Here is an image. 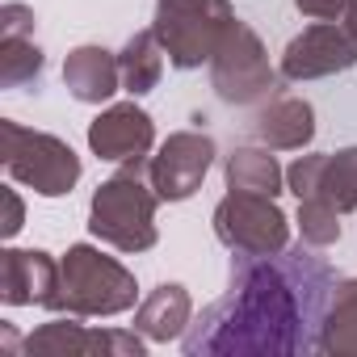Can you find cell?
Segmentation results:
<instances>
[{
  "label": "cell",
  "instance_id": "1",
  "mask_svg": "<svg viewBox=\"0 0 357 357\" xmlns=\"http://www.w3.org/2000/svg\"><path fill=\"white\" fill-rule=\"evenodd\" d=\"M332 286V265L307 248H282L273 257H236L227 294L185 328L181 349L190 357L311 353L319 349V324Z\"/></svg>",
  "mask_w": 357,
  "mask_h": 357
},
{
  "label": "cell",
  "instance_id": "2",
  "mask_svg": "<svg viewBox=\"0 0 357 357\" xmlns=\"http://www.w3.org/2000/svg\"><path fill=\"white\" fill-rule=\"evenodd\" d=\"M160 194L147 176V160H126L109 181L97 185L89 206V231L118 252H147L155 244Z\"/></svg>",
  "mask_w": 357,
  "mask_h": 357
},
{
  "label": "cell",
  "instance_id": "3",
  "mask_svg": "<svg viewBox=\"0 0 357 357\" xmlns=\"http://www.w3.org/2000/svg\"><path fill=\"white\" fill-rule=\"evenodd\" d=\"M139 298L135 273L105 257L93 244H72L59 261V294L51 311L59 315H80V319H101V315H122Z\"/></svg>",
  "mask_w": 357,
  "mask_h": 357
},
{
  "label": "cell",
  "instance_id": "4",
  "mask_svg": "<svg viewBox=\"0 0 357 357\" xmlns=\"http://www.w3.org/2000/svg\"><path fill=\"white\" fill-rule=\"evenodd\" d=\"M0 160L17 185L43 198H63L80 181V155L59 135L30 130L13 118H0Z\"/></svg>",
  "mask_w": 357,
  "mask_h": 357
},
{
  "label": "cell",
  "instance_id": "5",
  "mask_svg": "<svg viewBox=\"0 0 357 357\" xmlns=\"http://www.w3.org/2000/svg\"><path fill=\"white\" fill-rule=\"evenodd\" d=\"M236 13L227 0H155V38L172 68H202L215 59L223 38L231 34Z\"/></svg>",
  "mask_w": 357,
  "mask_h": 357
},
{
  "label": "cell",
  "instance_id": "6",
  "mask_svg": "<svg viewBox=\"0 0 357 357\" xmlns=\"http://www.w3.org/2000/svg\"><path fill=\"white\" fill-rule=\"evenodd\" d=\"M215 236L236 257H273L290 248V219L273 198L231 190L215 206Z\"/></svg>",
  "mask_w": 357,
  "mask_h": 357
},
{
  "label": "cell",
  "instance_id": "7",
  "mask_svg": "<svg viewBox=\"0 0 357 357\" xmlns=\"http://www.w3.org/2000/svg\"><path fill=\"white\" fill-rule=\"evenodd\" d=\"M211 84L227 105H252V101H261V97H269L278 89V76L269 68L265 47L244 22H236L231 34L223 38V47L215 51Z\"/></svg>",
  "mask_w": 357,
  "mask_h": 357
},
{
  "label": "cell",
  "instance_id": "8",
  "mask_svg": "<svg viewBox=\"0 0 357 357\" xmlns=\"http://www.w3.org/2000/svg\"><path fill=\"white\" fill-rule=\"evenodd\" d=\"M143 332H118V328H89L80 324V315H59L43 328H34L22 340V353H55V357H143Z\"/></svg>",
  "mask_w": 357,
  "mask_h": 357
},
{
  "label": "cell",
  "instance_id": "9",
  "mask_svg": "<svg viewBox=\"0 0 357 357\" xmlns=\"http://www.w3.org/2000/svg\"><path fill=\"white\" fill-rule=\"evenodd\" d=\"M215 164V139L202 130H176L168 143L147 160V176L160 194V202H185L198 194L202 176Z\"/></svg>",
  "mask_w": 357,
  "mask_h": 357
},
{
  "label": "cell",
  "instance_id": "10",
  "mask_svg": "<svg viewBox=\"0 0 357 357\" xmlns=\"http://www.w3.org/2000/svg\"><path fill=\"white\" fill-rule=\"evenodd\" d=\"M353 63H357V43L349 38V30H340L336 22H315L298 38H290V47L282 55V76L286 80H319V76L349 72Z\"/></svg>",
  "mask_w": 357,
  "mask_h": 357
},
{
  "label": "cell",
  "instance_id": "11",
  "mask_svg": "<svg viewBox=\"0 0 357 357\" xmlns=\"http://www.w3.org/2000/svg\"><path fill=\"white\" fill-rule=\"evenodd\" d=\"M59 294V261L43 248L0 252V303L5 307H47Z\"/></svg>",
  "mask_w": 357,
  "mask_h": 357
},
{
  "label": "cell",
  "instance_id": "12",
  "mask_svg": "<svg viewBox=\"0 0 357 357\" xmlns=\"http://www.w3.org/2000/svg\"><path fill=\"white\" fill-rule=\"evenodd\" d=\"M151 143H155V126H151L147 109H139L135 101L109 105V109L97 114L93 126H89V147H93L101 160H114V164L147 160Z\"/></svg>",
  "mask_w": 357,
  "mask_h": 357
},
{
  "label": "cell",
  "instance_id": "13",
  "mask_svg": "<svg viewBox=\"0 0 357 357\" xmlns=\"http://www.w3.org/2000/svg\"><path fill=\"white\" fill-rule=\"evenodd\" d=\"M63 84L76 101L84 105H101L122 89V68L118 55H109L105 47H76L63 59Z\"/></svg>",
  "mask_w": 357,
  "mask_h": 357
},
{
  "label": "cell",
  "instance_id": "14",
  "mask_svg": "<svg viewBox=\"0 0 357 357\" xmlns=\"http://www.w3.org/2000/svg\"><path fill=\"white\" fill-rule=\"evenodd\" d=\"M190 290L181 282H164L155 286L139 307H135V332H143L155 344H168L176 336H185L190 328Z\"/></svg>",
  "mask_w": 357,
  "mask_h": 357
},
{
  "label": "cell",
  "instance_id": "15",
  "mask_svg": "<svg viewBox=\"0 0 357 357\" xmlns=\"http://www.w3.org/2000/svg\"><path fill=\"white\" fill-rule=\"evenodd\" d=\"M257 139L269 151H294L315 139V109L298 97H282L257 118Z\"/></svg>",
  "mask_w": 357,
  "mask_h": 357
},
{
  "label": "cell",
  "instance_id": "16",
  "mask_svg": "<svg viewBox=\"0 0 357 357\" xmlns=\"http://www.w3.org/2000/svg\"><path fill=\"white\" fill-rule=\"evenodd\" d=\"M319 353H357V278L332 286L324 324H319Z\"/></svg>",
  "mask_w": 357,
  "mask_h": 357
},
{
  "label": "cell",
  "instance_id": "17",
  "mask_svg": "<svg viewBox=\"0 0 357 357\" xmlns=\"http://www.w3.org/2000/svg\"><path fill=\"white\" fill-rule=\"evenodd\" d=\"M282 181L286 172L278 168V160L261 147H240L227 155V190H240V194H265V198H278L282 194Z\"/></svg>",
  "mask_w": 357,
  "mask_h": 357
},
{
  "label": "cell",
  "instance_id": "18",
  "mask_svg": "<svg viewBox=\"0 0 357 357\" xmlns=\"http://www.w3.org/2000/svg\"><path fill=\"white\" fill-rule=\"evenodd\" d=\"M118 68H122V89L130 97H143L160 84V72H164V47L155 38V30H139L122 55H118Z\"/></svg>",
  "mask_w": 357,
  "mask_h": 357
},
{
  "label": "cell",
  "instance_id": "19",
  "mask_svg": "<svg viewBox=\"0 0 357 357\" xmlns=\"http://www.w3.org/2000/svg\"><path fill=\"white\" fill-rule=\"evenodd\" d=\"M315 198H328L340 215L357 211V147H344V151L324 160V176H319Z\"/></svg>",
  "mask_w": 357,
  "mask_h": 357
},
{
  "label": "cell",
  "instance_id": "20",
  "mask_svg": "<svg viewBox=\"0 0 357 357\" xmlns=\"http://www.w3.org/2000/svg\"><path fill=\"white\" fill-rule=\"evenodd\" d=\"M43 51L34 38H0V89H26L43 76Z\"/></svg>",
  "mask_w": 357,
  "mask_h": 357
},
{
  "label": "cell",
  "instance_id": "21",
  "mask_svg": "<svg viewBox=\"0 0 357 357\" xmlns=\"http://www.w3.org/2000/svg\"><path fill=\"white\" fill-rule=\"evenodd\" d=\"M298 231H303V244L328 248L340 240V211L328 198H303L298 202Z\"/></svg>",
  "mask_w": 357,
  "mask_h": 357
},
{
  "label": "cell",
  "instance_id": "22",
  "mask_svg": "<svg viewBox=\"0 0 357 357\" xmlns=\"http://www.w3.org/2000/svg\"><path fill=\"white\" fill-rule=\"evenodd\" d=\"M34 9L22 5V0H9L0 5V38H34Z\"/></svg>",
  "mask_w": 357,
  "mask_h": 357
},
{
  "label": "cell",
  "instance_id": "23",
  "mask_svg": "<svg viewBox=\"0 0 357 357\" xmlns=\"http://www.w3.org/2000/svg\"><path fill=\"white\" fill-rule=\"evenodd\" d=\"M294 5H298V13H307L315 22H336L353 9V0H294Z\"/></svg>",
  "mask_w": 357,
  "mask_h": 357
},
{
  "label": "cell",
  "instance_id": "24",
  "mask_svg": "<svg viewBox=\"0 0 357 357\" xmlns=\"http://www.w3.org/2000/svg\"><path fill=\"white\" fill-rule=\"evenodd\" d=\"M22 223H26V206H22V198H17V190L13 185H5V240H13L17 231H22Z\"/></svg>",
  "mask_w": 357,
  "mask_h": 357
},
{
  "label": "cell",
  "instance_id": "25",
  "mask_svg": "<svg viewBox=\"0 0 357 357\" xmlns=\"http://www.w3.org/2000/svg\"><path fill=\"white\" fill-rule=\"evenodd\" d=\"M344 22H349V26H344V30H349V38L357 43V0H353V9L344 13Z\"/></svg>",
  "mask_w": 357,
  "mask_h": 357
}]
</instances>
